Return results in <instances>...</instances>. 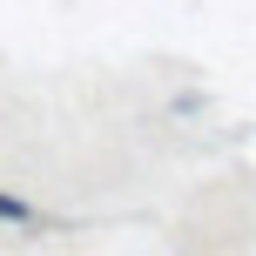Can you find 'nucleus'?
Wrapping results in <instances>:
<instances>
[{"instance_id":"nucleus-1","label":"nucleus","mask_w":256,"mask_h":256,"mask_svg":"<svg viewBox=\"0 0 256 256\" xmlns=\"http://www.w3.org/2000/svg\"><path fill=\"white\" fill-rule=\"evenodd\" d=\"M0 222H7V230H34V222H40V209H34V202H20V196H7V189H0Z\"/></svg>"}]
</instances>
